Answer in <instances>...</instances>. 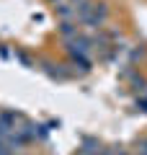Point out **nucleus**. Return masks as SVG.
I'll list each match as a JSON object with an SVG mask.
<instances>
[{
    "mask_svg": "<svg viewBox=\"0 0 147 155\" xmlns=\"http://www.w3.org/2000/svg\"><path fill=\"white\" fill-rule=\"evenodd\" d=\"M3 153H5V147H3V145H0V155H3Z\"/></svg>",
    "mask_w": 147,
    "mask_h": 155,
    "instance_id": "nucleus-1",
    "label": "nucleus"
}]
</instances>
